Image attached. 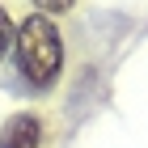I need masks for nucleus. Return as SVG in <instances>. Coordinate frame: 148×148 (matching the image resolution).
I'll return each instance as SVG.
<instances>
[{"mask_svg":"<svg viewBox=\"0 0 148 148\" xmlns=\"http://www.w3.org/2000/svg\"><path fill=\"white\" fill-rule=\"evenodd\" d=\"M17 68H21L25 85L38 93L55 89L59 72H64V42H59V30L51 17L42 13H30L21 25H17Z\"/></svg>","mask_w":148,"mask_h":148,"instance_id":"nucleus-1","label":"nucleus"},{"mask_svg":"<svg viewBox=\"0 0 148 148\" xmlns=\"http://www.w3.org/2000/svg\"><path fill=\"white\" fill-rule=\"evenodd\" d=\"M30 4H34V13H42V17H64V13H72L76 0H30Z\"/></svg>","mask_w":148,"mask_h":148,"instance_id":"nucleus-4","label":"nucleus"},{"mask_svg":"<svg viewBox=\"0 0 148 148\" xmlns=\"http://www.w3.org/2000/svg\"><path fill=\"white\" fill-rule=\"evenodd\" d=\"M0 148H42V119L34 110H21V114H13V119H4Z\"/></svg>","mask_w":148,"mask_h":148,"instance_id":"nucleus-2","label":"nucleus"},{"mask_svg":"<svg viewBox=\"0 0 148 148\" xmlns=\"http://www.w3.org/2000/svg\"><path fill=\"white\" fill-rule=\"evenodd\" d=\"M13 47H17V25H13V17H9V9L0 4V59L9 55Z\"/></svg>","mask_w":148,"mask_h":148,"instance_id":"nucleus-3","label":"nucleus"}]
</instances>
